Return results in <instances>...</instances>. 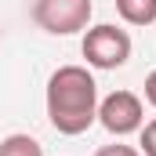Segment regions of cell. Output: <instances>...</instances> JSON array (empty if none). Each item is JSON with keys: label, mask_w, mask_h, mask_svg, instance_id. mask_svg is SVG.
Returning a JSON list of instances; mask_svg holds the SVG:
<instances>
[{"label": "cell", "mask_w": 156, "mask_h": 156, "mask_svg": "<svg viewBox=\"0 0 156 156\" xmlns=\"http://www.w3.org/2000/svg\"><path fill=\"white\" fill-rule=\"evenodd\" d=\"M47 120L58 134L76 138L98 120V83L83 66H62L47 80Z\"/></svg>", "instance_id": "6da1fadb"}, {"label": "cell", "mask_w": 156, "mask_h": 156, "mask_svg": "<svg viewBox=\"0 0 156 156\" xmlns=\"http://www.w3.org/2000/svg\"><path fill=\"white\" fill-rule=\"evenodd\" d=\"M91 11H94L91 0H37L33 4L37 26L44 33H51V37H69V33L87 29Z\"/></svg>", "instance_id": "7a4b0ae2"}, {"label": "cell", "mask_w": 156, "mask_h": 156, "mask_svg": "<svg viewBox=\"0 0 156 156\" xmlns=\"http://www.w3.org/2000/svg\"><path fill=\"white\" fill-rule=\"evenodd\" d=\"M83 58L94 69H120L131 58V37L120 26H94L83 37Z\"/></svg>", "instance_id": "3957f363"}, {"label": "cell", "mask_w": 156, "mask_h": 156, "mask_svg": "<svg viewBox=\"0 0 156 156\" xmlns=\"http://www.w3.org/2000/svg\"><path fill=\"white\" fill-rule=\"evenodd\" d=\"M98 123L116 138L134 134L145 123V105H142V98L134 91H113L109 98L98 102Z\"/></svg>", "instance_id": "277c9868"}, {"label": "cell", "mask_w": 156, "mask_h": 156, "mask_svg": "<svg viewBox=\"0 0 156 156\" xmlns=\"http://www.w3.org/2000/svg\"><path fill=\"white\" fill-rule=\"evenodd\" d=\"M116 11L131 26H149L156 22V0H116Z\"/></svg>", "instance_id": "5b68a950"}, {"label": "cell", "mask_w": 156, "mask_h": 156, "mask_svg": "<svg viewBox=\"0 0 156 156\" xmlns=\"http://www.w3.org/2000/svg\"><path fill=\"white\" fill-rule=\"evenodd\" d=\"M0 156H44V149L33 134H7L0 142Z\"/></svg>", "instance_id": "8992f818"}, {"label": "cell", "mask_w": 156, "mask_h": 156, "mask_svg": "<svg viewBox=\"0 0 156 156\" xmlns=\"http://www.w3.org/2000/svg\"><path fill=\"white\" fill-rule=\"evenodd\" d=\"M142 153L156 156V120H149V123L142 127Z\"/></svg>", "instance_id": "52a82bcc"}, {"label": "cell", "mask_w": 156, "mask_h": 156, "mask_svg": "<svg viewBox=\"0 0 156 156\" xmlns=\"http://www.w3.org/2000/svg\"><path fill=\"white\" fill-rule=\"evenodd\" d=\"M94 156H142L134 145H102Z\"/></svg>", "instance_id": "ba28073f"}, {"label": "cell", "mask_w": 156, "mask_h": 156, "mask_svg": "<svg viewBox=\"0 0 156 156\" xmlns=\"http://www.w3.org/2000/svg\"><path fill=\"white\" fill-rule=\"evenodd\" d=\"M145 102H149V105L156 109V69L149 73V76H145Z\"/></svg>", "instance_id": "9c48e42d"}]
</instances>
